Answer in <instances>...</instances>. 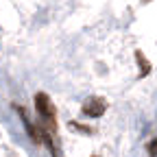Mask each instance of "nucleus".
Returning a JSON list of instances; mask_svg holds the SVG:
<instances>
[{
    "label": "nucleus",
    "instance_id": "f257e3e1",
    "mask_svg": "<svg viewBox=\"0 0 157 157\" xmlns=\"http://www.w3.org/2000/svg\"><path fill=\"white\" fill-rule=\"evenodd\" d=\"M35 109H37V113H39V120H42L44 124H46V129L52 133L55 129H57V116H55V105H52V101L46 96V94H35Z\"/></svg>",
    "mask_w": 157,
    "mask_h": 157
},
{
    "label": "nucleus",
    "instance_id": "f03ea898",
    "mask_svg": "<svg viewBox=\"0 0 157 157\" xmlns=\"http://www.w3.org/2000/svg\"><path fill=\"white\" fill-rule=\"evenodd\" d=\"M105 107H107V103L103 98H90V101L83 103V113L90 118H101L105 113Z\"/></svg>",
    "mask_w": 157,
    "mask_h": 157
},
{
    "label": "nucleus",
    "instance_id": "7ed1b4c3",
    "mask_svg": "<svg viewBox=\"0 0 157 157\" xmlns=\"http://www.w3.org/2000/svg\"><path fill=\"white\" fill-rule=\"evenodd\" d=\"M148 155L151 157H157V137H155V140L151 142V146H148Z\"/></svg>",
    "mask_w": 157,
    "mask_h": 157
}]
</instances>
